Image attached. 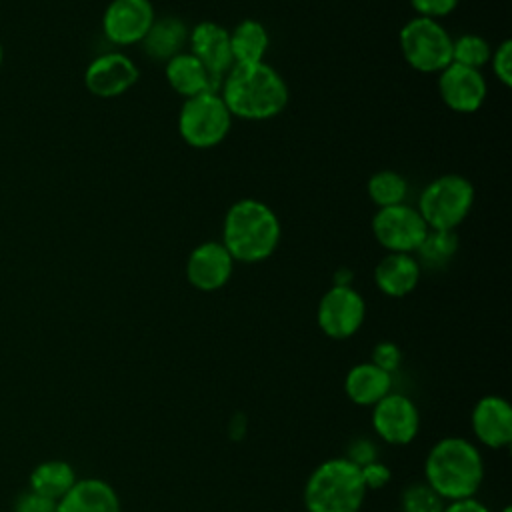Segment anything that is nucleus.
I'll list each match as a JSON object with an SVG mask.
<instances>
[{"mask_svg": "<svg viewBox=\"0 0 512 512\" xmlns=\"http://www.w3.org/2000/svg\"><path fill=\"white\" fill-rule=\"evenodd\" d=\"M156 20L150 0H112L102 16L104 36L116 46L142 42Z\"/></svg>", "mask_w": 512, "mask_h": 512, "instance_id": "obj_11", "label": "nucleus"}, {"mask_svg": "<svg viewBox=\"0 0 512 512\" xmlns=\"http://www.w3.org/2000/svg\"><path fill=\"white\" fill-rule=\"evenodd\" d=\"M492 54L490 44L480 34H462L452 38V62L480 70Z\"/></svg>", "mask_w": 512, "mask_h": 512, "instance_id": "obj_26", "label": "nucleus"}, {"mask_svg": "<svg viewBox=\"0 0 512 512\" xmlns=\"http://www.w3.org/2000/svg\"><path fill=\"white\" fill-rule=\"evenodd\" d=\"M392 390V374L372 362L352 366L344 378V392L352 404L374 406Z\"/></svg>", "mask_w": 512, "mask_h": 512, "instance_id": "obj_20", "label": "nucleus"}, {"mask_svg": "<svg viewBox=\"0 0 512 512\" xmlns=\"http://www.w3.org/2000/svg\"><path fill=\"white\" fill-rule=\"evenodd\" d=\"M188 26L178 16L156 18L142 38L144 52L156 62H168L172 56L182 52V46L188 42Z\"/></svg>", "mask_w": 512, "mask_h": 512, "instance_id": "obj_21", "label": "nucleus"}, {"mask_svg": "<svg viewBox=\"0 0 512 512\" xmlns=\"http://www.w3.org/2000/svg\"><path fill=\"white\" fill-rule=\"evenodd\" d=\"M372 428L386 444H410L420 428L418 408L408 396L390 392L372 406Z\"/></svg>", "mask_w": 512, "mask_h": 512, "instance_id": "obj_10", "label": "nucleus"}, {"mask_svg": "<svg viewBox=\"0 0 512 512\" xmlns=\"http://www.w3.org/2000/svg\"><path fill=\"white\" fill-rule=\"evenodd\" d=\"M424 476L426 484L446 502L472 498L484 480V460L472 442L448 436L430 448Z\"/></svg>", "mask_w": 512, "mask_h": 512, "instance_id": "obj_2", "label": "nucleus"}, {"mask_svg": "<svg viewBox=\"0 0 512 512\" xmlns=\"http://www.w3.org/2000/svg\"><path fill=\"white\" fill-rule=\"evenodd\" d=\"M438 92L450 110L470 114L484 104L488 88L480 70L450 62L438 72Z\"/></svg>", "mask_w": 512, "mask_h": 512, "instance_id": "obj_13", "label": "nucleus"}, {"mask_svg": "<svg viewBox=\"0 0 512 512\" xmlns=\"http://www.w3.org/2000/svg\"><path fill=\"white\" fill-rule=\"evenodd\" d=\"M350 280H352V272L346 270V268H340V270L334 274V284H336V286H352Z\"/></svg>", "mask_w": 512, "mask_h": 512, "instance_id": "obj_35", "label": "nucleus"}, {"mask_svg": "<svg viewBox=\"0 0 512 512\" xmlns=\"http://www.w3.org/2000/svg\"><path fill=\"white\" fill-rule=\"evenodd\" d=\"M404 60L424 74H438L452 62V36L432 18L416 16L408 20L398 36Z\"/></svg>", "mask_w": 512, "mask_h": 512, "instance_id": "obj_7", "label": "nucleus"}, {"mask_svg": "<svg viewBox=\"0 0 512 512\" xmlns=\"http://www.w3.org/2000/svg\"><path fill=\"white\" fill-rule=\"evenodd\" d=\"M420 272L422 268L414 254L388 252L374 268V282L382 294L404 298L418 286Z\"/></svg>", "mask_w": 512, "mask_h": 512, "instance_id": "obj_17", "label": "nucleus"}, {"mask_svg": "<svg viewBox=\"0 0 512 512\" xmlns=\"http://www.w3.org/2000/svg\"><path fill=\"white\" fill-rule=\"evenodd\" d=\"M402 512H442L444 500L426 484H410L400 496Z\"/></svg>", "mask_w": 512, "mask_h": 512, "instance_id": "obj_27", "label": "nucleus"}, {"mask_svg": "<svg viewBox=\"0 0 512 512\" xmlns=\"http://www.w3.org/2000/svg\"><path fill=\"white\" fill-rule=\"evenodd\" d=\"M500 512H512V508H510V506H504Z\"/></svg>", "mask_w": 512, "mask_h": 512, "instance_id": "obj_37", "label": "nucleus"}, {"mask_svg": "<svg viewBox=\"0 0 512 512\" xmlns=\"http://www.w3.org/2000/svg\"><path fill=\"white\" fill-rule=\"evenodd\" d=\"M230 126L232 114L216 90L186 98L178 112V132L192 148L220 144L228 136Z\"/></svg>", "mask_w": 512, "mask_h": 512, "instance_id": "obj_6", "label": "nucleus"}, {"mask_svg": "<svg viewBox=\"0 0 512 512\" xmlns=\"http://www.w3.org/2000/svg\"><path fill=\"white\" fill-rule=\"evenodd\" d=\"M164 64H166L164 72L170 88L184 98H192L210 90L218 92L220 88L216 80L208 74V70L202 66V62L190 52H180Z\"/></svg>", "mask_w": 512, "mask_h": 512, "instance_id": "obj_19", "label": "nucleus"}, {"mask_svg": "<svg viewBox=\"0 0 512 512\" xmlns=\"http://www.w3.org/2000/svg\"><path fill=\"white\" fill-rule=\"evenodd\" d=\"M370 362L392 374V372L398 370V366L402 362V352L394 342H378L372 350V360Z\"/></svg>", "mask_w": 512, "mask_h": 512, "instance_id": "obj_29", "label": "nucleus"}, {"mask_svg": "<svg viewBox=\"0 0 512 512\" xmlns=\"http://www.w3.org/2000/svg\"><path fill=\"white\" fill-rule=\"evenodd\" d=\"M188 44H190V54L202 62V66L220 86L222 78L234 66V58L230 50V30H226L218 22L204 20V22H198L188 32Z\"/></svg>", "mask_w": 512, "mask_h": 512, "instance_id": "obj_14", "label": "nucleus"}, {"mask_svg": "<svg viewBox=\"0 0 512 512\" xmlns=\"http://www.w3.org/2000/svg\"><path fill=\"white\" fill-rule=\"evenodd\" d=\"M470 424L476 440L488 448L498 450L512 442V408L502 396H482L474 404Z\"/></svg>", "mask_w": 512, "mask_h": 512, "instance_id": "obj_16", "label": "nucleus"}, {"mask_svg": "<svg viewBox=\"0 0 512 512\" xmlns=\"http://www.w3.org/2000/svg\"><path fill=\"white\" fill-rule=\"evenodd\" d=\"M360 476H362V482L366 486V490H378L382 486H386L390 482V468L378 460L366 464L360 468Z\"/></svg>", "mask_w": 512, "mask_h": 512, "instance_id": "obj_32", "label": "nucleus"}, {"mask_svg": "<svg viewBox=\"0 0 512 512\" xmlns=\"http://www.w3.org/2000/svg\"><path fill=\"white\" fill-rule=\"evenodd\" d=\"M268 46V30L262 22L254 18H244L234 26V30H230V50L234 64L264 62Z\"/></svg>", "mask_w": 512, "mask_h": 512, "instance_id": "obj_22", "label": "nucleus"}, {"mask_svg": "<svg viewBox=\"0 0 512 512\" xmlns=\"http://www.w3.org/2000/svg\"><path fill=\"white\" fill-rule=\"evenodd\" d=\"M280 220L262 200L242 198L234 202L222 224V244L234 262H262L278 248Z\"/></svg>", "mask_w": 512, "mask_h": 512, "instance_id": "obj_3", "label": "nucleus"}, {"mask_svg": "<svg viewBox=\"0 0 512 512\" xmlns=\"http://www.w3.org/2000/svg\"><path fill=\"white\" fill-rule=\"evenodd\" d=\"M458 252V236L454 230H432L428 228L424 240L414 252L420 268H444Z\"/></svg>", "mask_w": 512, "mask_h": 512, "instance_id": "obj_24", "label": "nucleus"}, {"mask_svg": "<svg viewBox=\"0 0 512 512\" xmlns=\"http://www.w3.org/2000/svg\"><path fill=\"white\" fill-rule=\"evenodd\" d=\"M2 60H4V48H2V42H0V66H2Z\"/></svg>", "mask_w": 512, "mask_h": 512, "instance_id": "obj_36", "label": "nucleus"}, {"mask_svg": "<svg viewBox=\"0 0 512 512\" xmlns=\"http://www.w3.org/2000/svg\"><path fill=\"white\" fill-rule=\"evenodd\" d=\"M220 96L232 116L268 120L288 104V84L276 68L264 62L234 64L220 82Z\"/></svg>", "mask_w": 512, "mask_h": 512, "instance_id": "obj_1", "label": "nucleus"}, {"mask_svg": "<svg viewBox=\"0 0 512 512\" xmlns=\"http://www.w3.org/2000/svg\"><path fill=\"white\" fill-rule=\"evenodd\" d=\"M372 232L386 252L414 254L424 240L428 226L416 206L402 202L396 206L378 208L372 218Z\"/></svg>", "mask_w": 512, "mask_h": 512, "instance_id": "obj_8", "label": "nucleus"}, {"mask_svg": "<svg viewBox=\"0 0 512 512\" xmlns=\"http://www.w3.org/2000/svg\"><path fill=\"white\" fill-rule=\"evenodd\" d=\"M76 482V474L70 464L62 460H50L34 468L30 476V490L46 498L60 500Z\"/></svg>", "mask_w": 512, "mask_h": 512, "instance_id": "obj_23", "label": "nucleus"}, {"mask_svg": "<svg viewBox=\"0 0 512 512\" xmlns=\"http://www.w3.org/2000/svg\"><path fill=\"white\" fill-rule=\"evenodd\" d=\"M460 0H410V6L416 10L418 16L438 20L442 16H448L456 10Z\"/></svg>", "mask_w": 512, "mask_h": 512, "instance_id": "obj_30", "label": "nucleus"}, {"mask_svg": "<svg viewBox=\"0 0 512 512\" xmlns=\"http://www.w3.org/2000/svg\"><path fill=\"white\" fill-rule=\"evenodd\" d=\"M378 456L376 452V444L368 438H356L352 440V444L348 446V454L344 458H348L352 464H356L358 468L374 462Z\"/></svg>", "mask_w": 512, "mask_h": 512, "instance_id": "obj_31", "label": "nucleus"}, {"mask_svg": "<svg viewBox=\"0 0 512 512\" xmlns=\"http://www.w3.org/2000/svg\"><path fill=\"white\" fill-rule=\"evenodd\" d=\"M366 318V302L352 286H332L318 304L316 320L320 330L334 340L354 336Z\"/></svg>", "mask_w": 512, "mask_h": 512, "instance_id": "obj_9", "label": "nucleus"}, {"mask_svg": "<svg viewBox=\"0 0 512 512\" xmlns=\"http://www.w3.org/2000/svg\"><path fill=\"white\" fill-rule=\"evenodd\" d=\"M234 258L222 242L198 244L186 260V280L200 292L220 290L232 276Z\"/></svg>", "mask_w": 512, "mask_h": 512, "instance_id": "obj_15", "label": "nucleus"}, {"mask_svg": "<svg viewBox=\"0 0 512 512\" xmlns=\"http://www.w3.org/2000/svg\"><path fill=\"white\" fill-rule=\"evenodd\" d=\"M366 492L356 464L348 458H330L308 476L304 506L308 512H358Z\"/></svg>", "mask_w": 512, "mask_h": 512, "instance_id": "obj_4", "label": "nucleus"}, {"mask_svg": "<svg viewBox=\"0 0 512 512\" xmlns=\"http://www.w3.org/2000/svg\"><path fill=\"white\" fill-rule=\"evenodd\" d=\"M366 190L378 208H388L406 202L408 180L396 170H378L368 178Z\"/></svg>", "mask_w": 512, "mask_h": 512, "instance_id": "obj_25", "label": "nucleus"}, {"mask_svg": "<svg viewBox=\"0 0 512 512\" xmlns=\"http://www.w3.org/2000/svg\"><path fill=\"white\" fill-rule=\"evenodd\" d=\"M442 512H490L480 500L472 498H460V500H450L444 504Z\"/></svg>", "mask_w": 512, "mask_h": 512, "instance_id": "obj_34", "label": "nucleus"}, {"mask_svg": "<svg viewBox=\"0 0 512 512\" xmlns=\"http://www.w3.org/2000/svg\"><path fill=\"white\" fill-rule=\"evenodd\" d=\"M474 204V186L460 174H442L428 182L420 196L416 210L432 230H456Z\"/></svg>", "mask_w": 512, "mask_h": 512, "instance_id": "obj_5", "label": "nucleus"}, {"mask_svg": "<svg viewBox=\"0 0 512 512\" xmlns=\"http://www.w3.org/2000/svg\"><path fill=\"white\" fill-rule=\"evenodd\" d=\"M138 80V66L122 52L96 56L84 72V84L98 98H114L128 92Z\"/></svg>", "mask_w": 512, "mask_h": 512, "instance_id": "obj_12", "label": "nucleus"}, {"mask_svg": "<svg viewBox=\"0 0 512 512\" xmlns=\"http://www.w3.org/2000/svg\"><path fill=\"white\" fill-rule=\"evenodd\" d=\"M492 70L498 78V82L502 86H510L512 84V42L510 40H502L490 54Z\"/></svg>", "mask_w": 512, "mask_h": 512, "instance_id": "obj_28", "label": "nucleus"}, {"mask_svg": "<svg viewBox=\"0 0 512 512\" xmlns=\"http://www.w3.org/2000/svg\"><path fill=\"white\" fill-rule=\"evenodd\" d=\"M56 512H120V500L108 482L84 478L58 500Z\"/></svg>", "mask_w": 512, "mask_h": 512, "instance_id": "obj_18", "label": "nucleus"}, {"mask_svg": "<svg viewBox=\"0 0 512 512\" xmlns=\"http://www.w3.org/2000/svg\"><path fill=\"white\" fill-rule=\"evenodd\" d=\"M56 504V500L30 490L18 498L16 512H56Z\"/></svg>", "mask_w": 512, "mask_h": 512, "instance_id": "obj_33", "label": "nucleus"}]
</instances>
